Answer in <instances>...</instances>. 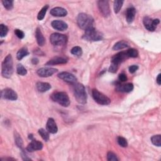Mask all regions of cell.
Wrapping results in <instances>:
<instances>
[{
  "mask_svg": "<svg viewBox=\"0 0 161 161\" xmlns=\"http://www.w3.org/2000/svg\"><path fill=\"white\" fill-rule=\"evenodd\" d=\"M134 85L132 83H126L125 85L118 84L116 86V90L122 93H130L134 89Z\"/></svg>",
  "mask_w": 161,
  "mask_h": 161,
  "instance_id": "16",
  "label": "cell"
},
{
  "mask_svg": "<svg viewBox=\"0 0 161 161\" xmlns=\"http://www.w3.org/2000/svg\"><path fill=\"white\" fill-rule=\"evenodd\" d=\"M107 160L109 161H118L119 159L115 153L109 151L107 154Z\"/></svg>",
  "mask_w": 161,
  "mask_h": 161,
  "instance_id": "36",
  "label": "cell"
},
{
  "mask_svg": "<svg viewBox=\"0 0 161 161\" xmlns=\"http://www.w3.org/2000/svg\"><path fill=\"white\" fill-rule=\"evenodd\" d=\"M52 100L59 103L60 105L64 107H68L70 105V100L69 96L65 92H56L54 93L52 96Z\"/></svg>",
  "mask_w": 161,
  "mask_h": 161,
  "instance_id": "5",
  "label": "cell"
},
{
  "mask_svg": "<svg viewBox=\"0 0 161 161\" xmlns=\"http://www.w3.org/2000/svg\"><path fill=\"white\" fill-rule=\"evenodd\" d=\"M98 8L100 13L105 17H108L110 14V8L109 2L106 0H100L98 2Z\"/></svg>",
  "mask_w": 161,
  "mask_h": 161,
  "instance_id": "9",
  "label": "cell"
},
{
  "mask_svg": "<svg viewBox=\"0 0 161 161\" xmlns=\"http://www.w3.org/2000/svg\"><path fill=\"white\" fill-rule=\"evenodd\" d=\"M2 98L5 100L10 101H15L18 99V95L13 89L11 88H6L1 92Z\"/></svg>",
  "mask_w": 161,
  "mask_h": 161,
  "instance_id": "8",
  "label": "cell"
},
{
  "mask_svg": "<svg viewBox=\"0 0 161 161\" xmlns=\"http://www.w3.org/2000/svg\"><path fill=\"white\" fill-rule=\"evenodd\" d=\"M28 138L30 139V140H33V139H34V135H33V134H30L29 135H28Z\"/></svg>",
  "mask_w": 161,
  "mask_h": 161,
  "instance_id": "44",
  "label": "cell"
},
{
  "mask_svg": "<svg viewBox=\"0 0 161 161\" xmlns=\"http://www.w3.org/2000/svg\"><path fill=\"white\" fill-rule=\"evenodd\" d=\"M50 42L54 46H62L66 44L68 37L65 35L54 33L50 37Z\"/></svg>",
  "mask_w": 161,
  "mask_h": 161,
  "instance_id": "7",
  "label": "cell"
},
{
  "mask_svg": "<svg viewBox=\"0 0 161 161\" xmlns=\"http://www.w3.org/2000/svg\"><path fill=\"white\" fill-rule=\"evenodd\" d=\"M43 147V145L41 142L33 139L31 140L30 143L28 144V146H27L26 149L27 151L30 152H32L34 151L42 150Z\"/></svg>",
  "mask_w": 161,
  "mask_h": 161,
  "instance_id": "12",
  "label": "cell"
},
{
  "mask_svg": "<svg viewBox=\"0 0 161 161\" xmlns=\"http://www.w3.org/2000/svg\"><path fill=\"white\" fill-rule=\"evenodd\" d=\"M36 87L40 93H45L51 88V85L48 83L38 82L36 85Z\"/></svg>",
  "mask_w": 161,
  "mask_h": 161,
  "instance_id": "22",
  "label": "cell"
},
{
  "mask_svg": "<svg viewBox=\"0 0 161 161\" xmlns=\"http://www.w3.org/2000/svg\"><path fill=\"white\" fill-rule=\"evenodd\" d=\"M1 160L3 161V160H14L15 159H13V158H4V159L2 158Z\"/></svg>",
  "mask_w": 161,
  "mask_h": 161,
  "instance_id": "43",
  "label": "cell"
},
{
  "mask_svg": "<svg viewBox=\"0 0 161 161\" xmlns=\"http://www.w3.org/2000/svg\"><path fill=\"white\" fill-rule=\"evenodd\" d=\"M156 82L158 85H160V84H161V74H159L158 75V76L156 79Z\"/></svg>",
  "mask_w": 161,
  "mask_h": 161,
  "instance_id": "42",
  "label": "cell"
},
{
  "mask_svg": "<svg viewBox=\"0 0 161 161\" xmlns=\"http://www.w3.org/2000/svg\"><path fill=\"white\" fill-rule=\"evenodd\" d=\"M128 57L127 56L126 52H121L115 55L111 59V63H114L119 66L120 64L124 60L127 59Z\"/></svg>",
  "mask_w": 161,
  "mask_h": 161,
  "instance_id": "13",
  "label": "cell"
},
{
  "mask_svg": "<svg viewBox=\"0 0 161 161\" xmlns=\"http://www.w3.org/2000/svg\"><path fill=\"white\" fill-rule=\"evenodd\" d=\"M13 3L14 2L12 0H4V1H2V3L4 7L8 10H11L13 9Z\"/></svg>",
  "mask_w": 161,
  "mask_h": 161,
  "instance_id": "34",
  "label": "cell"
},
{
  "mask_svg": "<svg viewBox=\"0 0 161 161\" xmlns=\"http://www.w3.org/2000/svg\"><path fill=\"white\" fill-rule=\"evenodd\" d=\"M68 62V59L63 57H56L46 63L47 66H54L57 64H64Z\"/></svg>",
  "mask_w": 161,
  "mask_h": 161,
  "instance_id": "17",
  "label": "cell"
},
{
  "mask_svg": "<svg viewBox=\"0 0 161 161\" xmlns=\"http://www.w3.org/2000/svg\"><path fill=\"white\" fill-rule=\"evenodd\" d=\"M14 34H15L16 35H17V37L18 38H19L20 39H22L25 37L24 32L23 31L19 30V29H15L14 30Z\"/></svg>",
  "mask_w": 161,
  "mask_h": 161,
  "instance_id": "37",
  "label": "cell"
},
{
  "mask_svg": "<svg viewBox=\"0 0 161 161\" xmlns=\"http://www.w3.org/2000/svg\"><path fill=\"white\" fill-rule=\"evenodd\" d=\"M74 94L76 101L79 104L85 105L87 103V94L83 85L75 83L74 86Z\"/></svg>",
  "mask_w": 161,
  "mask_h": 161,
  "instance_id": "2",
  "label": "cell"
},
{
  "mask_svg": "<svg viewBox=\"0 0 161 161\" xmlns=\"http://www.w3.org/2000/svg\"><path fill=\"white\" fill-rule=\"evenodd\" d=\"M126 52L128 58H136L138 56V52L137 49H128Z\"/></svg>",
  "mask_w": 161,
  "mask_h": 161,
  "instance_id": "31",
  "label": "cell"
},
{
  "mask_svg": "<svg viewBox=\"0 0 161 161\" xmlns=\"http://www.w3.org/2000/svg\"><path fill=\"white\" fill-rule=\"evenodd\" d=\"M8 30H9L7 26L5 25L4 24L0 25V36H1V37H4L6 36Z\"/></svg>",
  "mask_w": 161,
  "mask_h": 161,
  "instance_id": "32",
  "label": "cell"
},
{
  "mask_svg": "<svg viewBox=\"0 0 161 161\" xmlns=\"http://www.w3.org/2000/svg\"><path fill=\"white\" fill-rule=\"evenodd\" d=\"M39 60L36 57H34V58H33V59H31V63L33 64H34V65H37V64H39Z\"/></svg>",
  "mask_w": 161,
  "mask_h": 161,
  "instance_id": "41",
  "label": "cell"
},
{
  "mask_svg": "<svg viewBox=\"0 0 161 161\" xmlns=\"http://www.w3.org/2000/svg\"><path fill=\"white\" fill-rule=\"evenodd\" d=\"M52 27L57 30L64 31L68 28V24L62 20H54L51 23Z\"/></svg>",
  "mask_w": 161,
  "mask_h": 161,
  "instance_id": "18",
  "label": "cell"
},
{
  "mask_svg": "<svg viewBox=\"0 0 161 161\" xmlns=\"http://www.w3.org/2000/svg\"><path fill=\"white\" fill-rule=\"evenodd\" d=\"M136 14V10L134 7L128 8L126 11V19L128 23H131L134 22Z\"/></svg>",
  "mask_w": 161,
  "mask_h": 161,
  "instance_id": "19",
  "label": "cell"
},
{
  "mask_svg": "<svg viewBox=\"0 0 161 161\" xmlns=\"http://www.w3.org/2000/svg\"><path fill=\"white\" fill-rule=\"evenodd\" d=\"M118 79H119L120 81H121V82H125V81H126V80H127V77H126V76L125 74L122 73V74H119V76H118Z\"/></svg>",
  "mask_w": 161,
  "mask_h": 161,
  "instance_id": "40",
  "label": "cell"
},
{
  "mask_svg": "<svg viewBox=\"0 0 161 161\" xmlns=\"http://www.w3.org/2000/svg\"><path fill=\"white\" fill-rule=\"evenodd\" d=\"M17 72L18 74L20 76H25L27 74V69L24 68V66L22 64H18V66L17 67Z\"/></svg>",
  "mask_w": 161,
  "mask_h": 161,
  "instance_id": "33",
  "label": "cell"
},
{
  "mask_svg": "<svg viewBox=\"0 0 161 161\" xmlns=\"http://www.w3.org/2000/svg\"><path fill=\"white\" fill-rule=\"evenodd\" d=\"M47 130L51 134H55L58 132V128L54 120L52 118H49L46 124Z\"/></svg>",
  "mask_w": 161,
  "mask_h": 161,
  "instance_id": "14",
  "label": "cell"
},
{
  "mask_svg": "<svg viewBox=\"0 0 161 161\" xmlns=\"http://www.w3.org/2000/svg\"><path fill=\"white\" fill-rule=\"evenodd\" d=\"M14 140H15V143L17 145V146L22 149V151H23V142L20 137V135L17 133L14 132Z\"/></svg>",
  "mask_w": 161,
  "mask_h": 161,
  "instance_id": "24",
  "label": "cell"
},
{
  "mask_svg": "<svg viewBox=\"0 0 161 161\" xmlns=\"http://www.w3.org/2000/svg\"><path fill=\"white\" fill-rule=\"evenodd\" d=\"M49 6L47 5L41 9V10L39 11V13L37 15V19L39 20H42L44 19L45 14H46L48 9H49Z\"/></svg>",
  "mask_w": 161,
  "mask_h": 161,
  "instance_id": "27",
  "label": "cell"
},
{
  "mask_svg": "<svg viewBox=\"0 0 161 161\" xmlns=\"http://www.w3.org/2000/svg\"><path fill=\"white\" fill-rule=\"evenodd\" d=\"M117 142L119 144V146L122 147H126L128 146V142L126 138H125L123 137H118L117 138Z\"/></svg>",
  "mask_w": 161,
  "mask_h": 161,
  "instance_id": "35",
  "label": "cell"
},
{
  "mask_svg": "<svg viewBox=\"0 0 161 161\" xmlns=\"http://www.w3.org/2000/svg\"><path fill=\"white\" fill-rule=\"evenodd\" d=\"M138 69V66H137V65L131 66L129 67V68H128V70H129V72H130L131 74L135 73Z\"/></svg>",
  "mask_w": 161,
  "mask_h": 161,
  "instance_id": "39",
  "label": "cell"
},
{
  "mask_svg": "<svg viewBox=\"0 0 161 161\" xmlns=\"http://www.w3.org/2000/svg\"><path fill=\"white\" fill-rule=\"evenodd\" d=\"M57 69L52 68H43L39 69L37 73V74L42 77H48L52 76L56 72H57Z\"/></svg>",
  "mask_w": 161,
  "mask_h": 161,
  "instance_id": "11",
  "label": "cell"
},
{
  "mask_svg": "<svg viewBox=\"0 0 161 161\" xmlns=\"http://www.w3.org/2000/svg\"><path fill=\"white\" fill-rule=\"evenodd\" d=\"M143 23L144 27L150 31H154L156 28V27L153 23V20L149 18V17H145L143 18Z\"/></svg>",
  "mask_w": 161,
  "mask_h": 161,
  "instance_id": "20",
  "label": "cell"
},
{
  "mask_svg": "<svg viewBox=\"0 0 161 161\" xmlns=\"http://www.w3.org/2000/svg\"><path fill=\"white\" fill-rule=\"evenodd\" d=\"M128 46V43L124 41V40H122V41H119L118 42H117L114 47H113V50L114 51H119V50H122L125 49V48H127Z\"/></svg>",
  "mask_w": 161,
  "mask_h": 161,
  "instance_id": "23",
  "label": "cell"
},
{
  "mask_svg": "<svg viewBox=\"0 0 161 161\" xmlns=\"http://www.w3.org/2000/svg\"><path fill=\"white\" fill-rule=\"evenodd\" d=\"M58 77L70 84H75L77 81V78L72 74L68 72H62L59 73Z\"/></svg>",
  "mask_w": 161,
  "mask_h": 161,
  "instance_id": "10",
  "label": "cell"
},
{
  "mask_svg": "<svg viewBox=\"0 0 161 161\" xmlns=\"http://www.w3.org/2000/svg\"><path fill=\"white\" fill-rule=\"evenodd\" d=\"M71 53L74 56L80 57V56H81L83 54V51H82L81 48H80V47L76 46V47H74L71 49Z\"/></svg>",
  "mask_w": 161,
  "mask_h": 161,
  "instance_id": "29",
  "label": "cell"
},
{
  "mask_svg": "<svg viewBox=\"0 0 161 161\" xmlns=\"http://www.w3.org/2000/svg\"><path fill=\"white\" fill-rule=\"evenodd\" d=\"M83 38L89 42H97L103 40V35L100 31L96 30L93 27L85 30Z\"/></svg>",
  "mask_w": 161,
  "mask_h": 161,
  "instance_id": "4",
  "label": "cell"
},
{
  "mask_svg": "<svg viewBox=\"0 0 161 161\" xmlns=\"http://www.w3.org/2000/svg\"><path fill=\"white\" fill-rule=\"evenodd\" d=\"M151 140L153 145L157 147H160L161 146V135H154L151 137Z\"/></svg>",
  "mask_w": 161,
  "mask_h": 161,
  "instance_id": "26",
  "label": "cell"
},
{
  "mask_svg": "<svg viewBox=\"0 0 161 161\" xmlns=\"http://www.w3.org/2000/svg\"><path fill=\"white\" fill-rule=\"evenodd\" d=\"M77 23L80 28L86 30L91 27H93L94 19L91 15L82 13L78 14Z\"/></svg>",
  "mask_w": 161,
  "mask_h": 161,
  "instance_id": "1",
  "label": "cell"
},
{
  "mask_svg": "<svg viewBox=\"0 0 161 161\" xmlns=\"http://www.w3.org/2000/svg\"><path fill=\"white\" fill-rule=\"evenodd\" d=\"M28 54H29V52L28 51V49L27 47H24L18 51V52L17 54V58L18 60H20L25 57L27 56Z\"/></svg>",
  "mask_w": 161,
  "mask_h": 161,
  "instance_id": "25",
  "label": "cell"
},
{
  "mask_svg": "<svg viewBox=\"0 0 161 161\" xmlns=\"http://www.w3.org/2000/svg\"><path fill=\"white\" fill-rule=\"evenodd\" d=\"M13 61L11 54L8 55L2 63V74L3 77L10 78L13 73Z\"/></svg>",
  "mask_w": 161,
  "mask_h": 161,
  "instance_id": "3",
  "label": "cell"
},
{
  "mask_svg": "<svg viewBox=\"0 0 161 161\" xmlns=\"http://www.w3.org/2000/svg\"><path fill=\"white\" fill-rule=\"evenodd\" d=\"M124 2L123 1H120V0H117L114 2V11L115 13H118L123 6Z\"/></svg>",
  "mask_w": 161,
  "mask_h": 161,
  "instance_id": "30",
  "label": "cell"
},
{
  "mask_svg": "<svg viewBox=\"0 0 161 161\" xmlns=\"http://www.w3.org/2000/svg\"><path fill=\"white\" fill-rule=\"evenodd\" d=\"M118 66H119L117 65V64H115L111 63L109 66V71L112 73H116L118 69Z\"/></svg>",
  "mask_w": 161,
  "mask_h": 161,
  "instance_id": "38",
  "label": "cell"
},
{
  "mask_svg": "<svg viewBox=\"0 0 161 161\" xmlns=\"http://www.w3.org/2000/svg\"><path fill=\"white\" fill-rule=\"evenodd\" d=\"M92 96L94 100L100 105H108L111 103V100L97 89H93L92 90Z\"/></svg>",
  "mask_w": 161,
  "mask_h": 161,
  "instance_id": "6",
  "label": "cell"
},
{
  "mask_svg": "<svg viewBox=\"0 0 161 161\" xmlns=\"http://www.w3.org/2000/svg\"><path fill=\"white\" fill-rule=\"evenodd\" d=\"M35 37L36 40L37 42V43L39 45L42 47L45 45V39L43 37V34L42 33V31L39 28H37L35 31Z\"/></svg>",
  "mask_w": 161,
  "mask_h": 161,
  "instance_id": "21",
  "label": "cell"
},
{
  "mask_svg": "<svg viewBox=\"0 0 161 161\" xmlns=\"http://www.w3.org/2000/svg\"><path fill=\"white\" fill-rule=\"evenodd\" d=\"M50 13L53 17H66L68 14V11L66 9H64L61 7H56L52 8Z\"/></svg>",
  "mask_w": 161,
  "mask_h": 161,
  "instance_id": "15",
  "label": "cell"
},
{
  "mask_svg": "<svg viewBox=\"0 0 161 161\" xmlns=\"http://www.w3.org/2000/svg\"><path fill=\"white\" fill-rule=\"evenodd\" d=\"M49 133V132L47 130H45V129H43V128H40V129L39 130V134L45 142L49 141V140L50 136Z\"/></svg>",
  "mask_w": 161,
  "mask_h": 161,
  "instance_id": "28",
  "label": "cell"
}]
</instances>
